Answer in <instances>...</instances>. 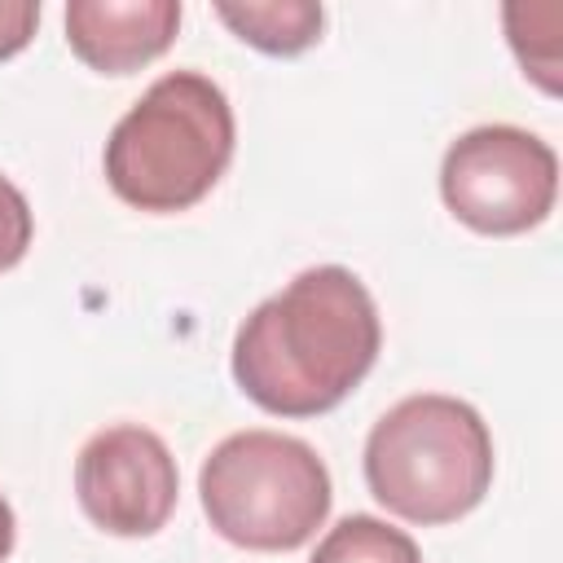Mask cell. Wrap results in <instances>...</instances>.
I'll use <instances>...</instances> for the list:
<instances>
[{
    "mask_svg": "<svg viewBox=\"0 0 563 563\" xmlns=\"http://www.w3.org/2000/svg\"><path fill=\"white\" fill-rule=\"evenodd\" d=\"M383 325L374 295L343 264L303 268L233 339V378L277 418H317L374 369Z\"/></svg>",
    "mask_w": 563,
    "mask_h": 563,
    "instance_id": "obj_1",
    "label": "cell"
},
{
    "mask_svg": "<svg viewBox=\"0 0 563 563\" xmlns=\"http://www.w3.org/2000/svg\"><path fill=\"white\" fill-rule=\"evenodd\" d=\"M233 158V106L198 70H172L114 123L106 141L110 189L154 216L202 202Z\"/></svg>",
    "mask_w": 563,
    "mask_h": 563,
    "instance_id": "obj_2",
    "label": "cell"
},
{
    "mask_svg": "<svg viewBox=\"0 0 563 563\" xmlns=\"http://www.w3.org/2000/svg\"><path fill=\"white\" fill-rule=\"evenodd\" d=\"M365 484L396 519L422 528L453 523L493 484V435L457 396H405L365 440Z\"/></svg>",
    "mask_w": 563,
    "mask_h": 563,
    "instance_id": "obj_3",
    "label": "cell"
},
{
    "mask_svg": "<svg viewBox=\"0 0 563 563\" xmlns=\"http://www.w3.org/2000/svg\"><path fill=\"white\" fill-rule=\"evenodd\" d=\"M198 497L211 528L242 550H299L334 501L317 449L282 431L220 440L198 471Z\"/></svg>",
    "mask_w": 563,
    "mask_h": 563,
    "instance_id": "obj_4",
    "label": "cell"
},
{
    "mask_svg": "<svg viewBox=\"0 0 563 563\" xmlns=\"http://www.w3.org/2000/svg\"><path fill=\"white\" fill-rule=\"evenodd\" d=\"M559 158L554 150L515 123H484L462 132L440 163L444 207L475 233L510 238L537 229L554 211Z\"/></svg>",
    "mask_w": 563,
    "mask_h": 563,
    "instance_id": "obj_5",
    "label": "cell"
},
{
    "mask_svg": "<svg viewBox=\"0 0 563 563\" xmlns=\"http://www.w3.org/2000/svg\"><path fill=\"white\" fill-rule=\"evenodd\" d=\"M180 493V471L150 427H106L75 457V497L110 537H154Z\"/></svg>",
    "mask_w": 563,
    "mask_h": 563,
    "instance_id": "obj_6",
    "label": "cell"
},
{
    "mask_svg": "<svg viewBox=\"0 0 563 563\" xmlns=\"http://www.w3.org/2000/svg\"><path fill=\"white\" fill-rule=\"evenodd\" d=\"M176 0H70L66 44L75 57L101 75H132L163 57L176 40Z\"/></svg>",
    "mask_w": 563,
    "mask_h": 563,
    "instance_id": "obj_7",
    "label": "cell"
},
{
    "mask_svg": "<svg viewBox=\"0 0 563 563\" xmlns=\"http://www.w3.org/2000/svg\"><path fill=\"white\" fill-rule=\"evenodd\" d=\"M216 18L251 48L273 57H295L321 40V4L312 0H220Z\"/></svg>",
    "mask_w": 563,
    "mask_h": 563,
    "instance_id": "obj_8",
    "label": "cell"
},
{
    "mask_svg": "<svg viewBox=\"0 0 563 563\" xmlns=\"http://www.w3.org/2000/svg\"><path fill=\"white\" fill-rule=\"evenodd\" d=\"M312 563H422V554L413 537L391 528L387 519L347 515L321 537Z\"/></svg>",
    "mask_w": 563,
    "mask_h": 563,
    "instance_id": "obj_9",
    "label": "cell"
},
{
    "mask_svg": "<svg viewBox=\"0 0 563 563\" xmlns=\"http://www.w3.org/2000/svg\"><path fill=\"white\" fill-rule=\"evenodd\" d=\"M559 31H563V9L559 4H506V35L510 48L550 97L559 92Z\"/></svg>",
    "mask_w": 563,
    "mask_h": 563,
    "instance_id": "obj_10",
    "label": "cell"
},
{
    "mask_svg": "<svg viewBox=\"0 0 563 563\" xmlns=\"http://www.w3.org/2000/svg\"><path fill=\"white\" fill-rule=\"evenodd\" d=\"M31 233H35V220H31L26 194L9 176H0V273L26 255Z\"/></svg>",
    "mask_w": 563,
    "mask_h": 563,
    "instance_id": "obj_11",
    "label": "cell"
},
{
    "mask_svg": "<svg viewBox=\"0 0 563 563\" xmlns=\"http://www.w3.org/2000/svg\"><path fill=\"white\" fill-rule=\"evenodd\" d=\"M40 26V4L35 0H0V62L22 53Z\"/></svg>",
    "mask_w": 563,
    "mask_h": 563,
    "instance_id": "obj_12",
    "label": "cell"
},
{
    "mask_svg": "<svg viewBox=\"0 0 563 563\" xmlns=\"http://www.w3.org/2000/svg\"><path fill=\"white\" fill-rule=\"evenodd\" d=\"M13 541H18V519H13V506L0 497V563L13 554Z\"/></svg>",
    "mask_w": 563,
    "mask_h": 563,
    "instance_id": "obj_13",
    "label": "cell"
}]
</instances>
